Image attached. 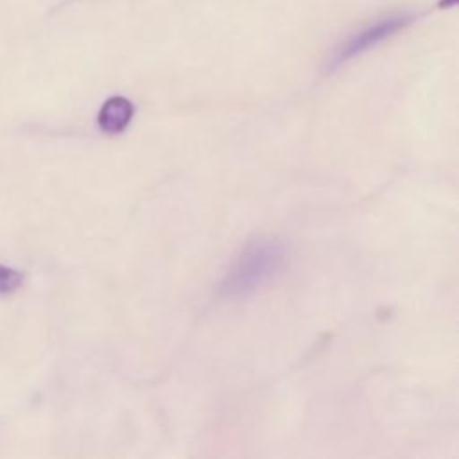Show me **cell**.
Instances as JSON below:
<instances>
[{"label": "cell", "mask_w": 459, "mask_h": 459, "mask_svg": "<svg viewBox=\"0 0 459 459\" xmlns=\"http://www.w3.org/2000/svg\"><path fill=\"white\" fill-rule=\"evenodd\" d=\"M285 262V247L273 238H256L246 244L226 273L221 292L224 296H242L269 281Z\"/></svg>", "instance_id": "cell-1"}, {"label": "cell", "mask_w": 459, "mask_h": 459, "mask_svg": "<svg viewBox=\"0 0 459 459\" xmlns=\"http://www.w3.org/2000/svg\"><path fill=\"white\" fill-rule=\"evenodd\" d=\"M411 22V16H391V18H385L371 27H368L366 30L355 34L353 38H350L342 47L341 50L337 52L335 59H333V66L337 65H342L344 61L351 59V57H357L359 54L369 50L371 47L378 45L380 41H384L385 38L393 36L394 32H398L400 29H403L407 23Z\"/></svg>", "instance_id": "cell-2"}, {"label": "cell", "mask_w": 459, "mask_h": 459, "mask_svg": "<svg viewBox=\"0 0 459 459\" xmlns=\"http://www.w3.org/2000/svg\"><path fill=\"white\" fill-rule=\"evenodd\" d=\"M133 113H134L133 102L126 97L115 95V97H109L102 104L97 122L104 133L115 134V133H120L126 129V126L133 118Z\"/></svg>", "instance_id": "cell-3"}, {"label": "cell", "mask_w": 459, "mask_h": 459, "mask_svg": "<svg viewBox=\"0 0 459 459\" xmlns=\"http://www.w3.org/2000/svg\"><path fill=\"white\" fill-rule=\"evenodd\" d=\"M22 273L0 264V294L14 292L22 285Z\"/></svg>", "instance_id": "cell-4"}, {"label": "cell", "mask_w": 459, "mask_h": 459, "mask_svg": "<svg viewBox=\"0 0 459 459\" xmlns=\"http://www.w3.org/2000/svg\"><path fill=\"white\" fill-rule=\"evenodd\" d=\"M455 4H457V0H439L437 7L439 9H450V7H455Z\"/></svg>", "instance_id": "cell-5"}]
</instances>
